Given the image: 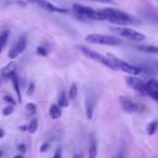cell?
<instances>
[{
  "mask_svg": "<svg viewBox=\"0 0 158 158\" xmlns=\"http://www.w3.org/2000/svg\"><path fill=\"white\" fill-rule=\"evenodd\" d=\"M99 12H100L101 20H107V21L117 23V25H128V23L133 22V19L128 14L120 11L117 9L104 7V9H99Z\"/></svg>",
  "mask_w": 158,
  "mask_h": 158,
  "instance_id": "cell-1",
  "label": "cell"
},
{
  "mask_svg": "<svg viewBox=\"0 0 158 158\" xmlns=\"http://www.w3.org/2000/svg\"><path fill=\"white\" fill-rule=\"evenodd\" d=\"M85 41L95 44H105V46H117L121 44V40L115 36L101 35V33H90L85 37Z\"/></svg>",
  "mask_w": 158,
  "mask_h": 158,
  "instance_id": "cell-2",
  "label": "cell"
},
{
  "mask_svg": "<svg viewBox=\"0 0 158 158\" xmlns=\"http://www.w3.org/2000/svg\"><path fill=\"white\" fill-rule=\"evenodd\" d=\"M107 58L115 64V67H116L117 69H120V70H122V72H125V73H127V74L137 75V74H141V73H142L141 67L135 65V64H130V63H127V62H125V60L117 58L116 56H114V54H111V53L107 54Z\"/></svg>",
  "mask_w": 158,
  "mask_h": 158,
  "instance_id": "cell-3",
  "label": "cell"
},
{
  "mask_svg": "<svg viewBox=\"0 0 158 158\" xmlns=\"http://www.w3.org/2000/svg\"><path fill=\"white\" fill-rule=\"evenodd\" d=\"M73 10L77 15L84 17V19H90V20H96V21H102L99 10H94L89 6L81 5V4H74Z\"/></svg>",
  "mask_w": 158,
  "mask_h": 158,
  "instance_id": "cell-4",
  "label": "cell"
},
{
  "mask_svg": "<svg viewBox=\"0 0 158 158\" xmlns=\"http://www.w3.org/2000/svg\"><path fill=\"white\" fill-rule=\"evenodd\" d=\"M79 49L81 51V53H84V56L89 57L90 59H94V60H96V62H99V63H101V64L109 67L110 69H114V70L117 69V68L115 67V64H114L107 57H104V56L99 54L98 52H94L93 49H89V48H86V47H79Z\"/></svg>",
  "mask_w": 158,
  "mask_h": 158,
  "instance_id": "cell-5",
  "label": "cell"
},
{
  "mask_svg": "<svg viewBox=\"0 0 158 158\" xmlns=\"http://www.w3.org/2000/svg\"><path fill=\"white\" fill-rule=\"evenodd\" d=\"M114 30L120 36H122V37H125L130 41H133V42H142L146 38V36L143 33H141V32H138L133 28H130V27H116Z\"/></svg>",
  "mask_w": 158,
  "mask_h": 158,
  "instance_id": "cell-6",
  "label": "cell"
},
{
  "mask_svg": "<svg viewBox=\"0 0 158 158\" xmlns=\"http://www.w3.org/2000/svg\"><path fill=\"white\" fill-rule=\"evenodd\" d=\"M26 47H27V38H26V36H21V37H19V40L16 41V43L11 47V49L9 51V58L10 59H15L19 54H21L25 49H26Z\"/></svg>",
  "mask_w": 158,
  "mask_h": 158,
  "instance_id": "cell-7",
  "label": "cell"
},
{
  "mask_svg": "<svg viewBox=\"0 0 158 158\" xmlns=\"http://www.w3.org/2000/svg\"><path fill=\"white\" fill-rule=\"evenodd\" d=\"M27 1H28L30 4H32V5H36V6H38V7H41V9L47 10V11H51V12H62V14L68 12L67 9L58 7V6L53 5L52 2H49L48 0H27Z\"/></svg>",
  "mask_w": 158,
  "mask_h": 158,
  "instance_id": "cell-8",
  "label": "cell"
},
{
  "mask_svg": "<svg viewBox=\"0 0 158 158\" xmlns=\"http://www.w3.org/2000/svg\"><path fill=\"white\" fill-rule=\"evenodd\" d=\"M126 84L130 86V88H132V89H135L136 91H138L139 94H143V95H146L147 94V86H146V83L143 81V80H141L139 78H137V77H127L126 78Z\"/></svg>",
  "mask_w": 158,
  "mask_h": 158,
  "instance_id": "cell-9",
  "label": "cell"
},
{
  "mask_svg": "<svg viewBox=\"0 0 158 158\" xmlns=\"http://www.w3.org/2000/svg\"><path fill=\"white\" fill-rule=\"evenodd\" d=\"M118 100H120V104H121V106H122V109L125 111H127V112H136V111H138L139 106L132 99H130L127 96H120Z\"/></svg>",
  "mask_w": 158,
  "mask_h": 158,
  "instance_id": "cell-10",
  "label": "cell"
},
{
  "mask_svg": "<svg viewBox=\"0 0 158 158\" xmlns=\"http://www.w3.org/2000/svg\"><path fill=\"white\" fill-rule=\"evenodd\" d=\"M146 86H147V95H149L152 99L158 101V80L151 78L146 83Z\"/></svg>",
  "mask_w": 158,
  "mask_h": 158,
  "instance_id": "cell-11",
  "label": "cell"
},
{
  "mask_svg": "<svg viewBox=\"0 0 158 158\" xmlns=\"http://www.w3.org/2000/svg\"><path fill=\"white\" fill-rule=\"evenodd\" d=\"M94 106H95V100L94 96L91 95L90 90L86 91V99H85V112H86V117L88 120H91L93 114H94Z\"/></svg>",
  "mask_w": 158,
  "mask_h": 158,
  "instance_id": "cell-12",
  "label": "cell"
},
{
  "mask_svg": "<svg viewBox=\"0 0 158 158\" xmlns=\"http://www.w3.org/2000/svg\"><path fill=\"white\" fill-rule=\"evenodd\" d=\"M16 69H17V64H16L15 62H10V63H7V64L1 69V75H2L5 79L12 78V77H15Z\"/></svg>",
  "mask_w": 158,
  "mask_h": 158,
  "instance_id": "cell-13",
  "label": "cell"
},
{
  "mask_svg": "<svg viewBox=\"0 0 158 158\" xmlns=\"http://www.w3.org/2000/svg\"><path fill=\"white\" fill-rule=\"evenodd\" d=\"M49 116L53 118V120H57L62 116V109L58 104H52L51 107H49Z\"/></svg>",
  "mask_w": 158,
  "mask_h": 158,
  "instance_id": "cell-14",
  "label": "cell"
},
{
  "mask_svg": "<svg viewBox=\"0 0 158 158\" xmlns=\"http://www.w3.org/2000/svg\"><path fill=\"white\" fill-rule=\"evenodd\" d=\"M138 51L141 52H144V53H153V54H157L158 53V47L157 46H146V44H139L136 47Z\"/></svg>",
  "mask_w": 158,
  "mask_h": 158,
  "instance_id": "cell-15",
  "label": "cell"
},
{
  "mask_svg": "<svg viewBox=\"0 0 158 158\" xmlns=\"http://www.w3.org/2000/svg\"><path fill=\"white\" fill-rule=\"evenodd\" d=\"M36 110H37V106H36V104H33V102H27L26 106H25V112H26V116H27V117L35 116Z\"/></svg>",
  "mask_w": 158,
  "mask_h": 158,
  "instance_id": "cell-16",
  "label": "cell"
},
{
  "mask_svg": "<svg viewBox=\"0 0 158 158\" xmlns=\"http://www.w3.org/2000/svg\"><path fill=\"white\" fill-rule=\"evenodd\" d=\"M58 105L60 107H67L69 105V99L67 98V94L64 91H60L58 95Z\"/></svg>",
  "mask_w": 158,
  "mask_h": 158,
  "instance_id": "cell-17",
  "label": "cell"
},
{
  "mask_svg": "<svg viewBox=\"0 0 158 158\" xmlns=\"http://www.w3.org/2000/svg\"><path fill=\"white\" fill-rule=\"evenodd\" d=\"M9 36H10V32H9V30H5V31H2V32L0 33V53H1V51L4 49L5 44L7 43Z\"/></svg>",
  "mask_w": 158,
  "mask_h": 158,
  "instance_id": "cell-18",
  "label": "cell"
},
{
  "mask_svg": "<svg viewBox=\"0 0 158 158\" xmlns=\"http://www.w3.org/2000/svg\"><path fill=\"white\" fill-rule=\"evenodd\" d=\"M12 85H14V89H15V93L17 95V101L21 102V91H20V83H19V79L16 77H12Z\"/></svg>",
  "mask_w": 158,
  "mask_h": 158,
  "instance_id": "cell-19",
  "label": "cell"
},
{
  "mask_svg": "<svg viewBox=\"0 0 158 158\" xmlns=\"http://www.w3.org/2000/svg\"><path fill=\"white\" fill-rule=\"evenodd\" d=\"M157 128H158V121L154 120V121H152V122L148 123V126H147V133H148L149 136H152V135L156 133Z\"/></svg>",
  "mask_w": 158,
  "mask_h": 158,
  "instance_id": "cell-20",
  "label": "cell"
},
{
  "mask_svg": "<svg viewBox=\"0 0 158 158\" xmlns=\"http://www.w3.org/2000/svg\"><path fill=\"white\" fill-rule=\"evenodd\" d=\"M96 154H98V147H96L95 139H93L89 148V158H96Z\"/></svg>",
  "mask_w": 158,
  "mask_h": 158,
  "instance_id": "cell-21",
  "label": "cell"
},
{
  "mask_svg": "<svg viewBox=\"0 0 158 158\" xmlns=\"http://www.w3.org/2000/svg\"><path fill=\"white\" fill-rule=\"evenodd\" d=\"M27 126H28V130H27V131H28L30 133H35V132H36V130H37V126H38V120H37L36 117H35V118H32V120H31V122H30Z\"/></svg>",
  "mask_w": 158,
  "mask_h": 158,
  "instance_id": "cell-22",
  "label": "cell"
},
{
  "mask_svg": "<svg viewBox=\"0 0 158 158\" xmlns=\"http://www.w3.org/2000/svg\"><path fill=\"white\" fill-rule=\"evenodd\" d=\"M77 94H78V89H77V84H75V83H73V84L70 85V89H69V99H72V100H74V99L77 98Z\"/></svg>",
  "mask_w": 158,
  "mask_h": 158,
  "instance_id": "cell-23",
  "label": "cell"
},
{
  "mask_svg": "<svg viewBox=\"0 0 158 158\" xmlns=\"http://www.w3.org/2000/svg\"><path fill=\"white\" fill-rule=\"evenodd\" d=\"M36 52H37L38 56H42V57H46L48 54V49L46 47H43V46H38L37 49H36Z\"/></svg>",
  "mask_w": 158,
  "mask_h": 158,
  "instance_id": "cell-24",
  "label": "cell"
},
{
  "mask_svg": "<svg viewBox=\"0 0 158 158\" xmlns=\"http://www.w3.org/2000/svg\"><path fill=\"white\" fill-rule=\"evenodd\" d=\"M12 112H14V106H12V105L5 106V107L2 109V111H1V114H2L4 116H9V115H11Z\"/></svg>",
  "mask_w": 158,
  "mask_h": 158,
  "instance_id": "cell-25",
  "label": "cell"
},
{
  "mask_svg": "<svg viewBox=\"0 0 158 158\" xmlns=\"http://www.w3.org/2000/svg\"><path fill=\"white\" fill-rule=\"evenodd\" d=\"M35 93V83H30L27 88V95H32Z\"/></svg>",
  "mask_w": 158,
  "mask_h": 158,
  "instance_id": "cell-26",
  "label": "cell"
},
{
  "mask_svg": "<svg viewBox=\"0 0 158 158\" xmlns=\"http://www.w3.org/2000/svg\"><path fill=\"white\" fill-rule=\"evenodd\" d=\"M4 100H5V101H7V102H10L11 105H15V104H16L15 99H12V98H11V96H9V95H5V96H4Z\"/></svg>",
  "mask_w": 158,
  "mask_h": 158,
  "instance_id": "cell-27",
  "label": "cell"
},
{
  "mask_svg": "<svg viewBox=\"0 0 158 158\" xmlns=\"http://www.w3.org/2000/svg\"><path fill=\"white\" fill-rule=\"evenodd\" d=\"M88 1H93V2H104V4H112L114 0H88Z\"/></svg>",
  "mask_w": 158,
  "mask_h": 158,
  "instance_id": "cell-28",
  "label": "cell"
},
{
  "mask_svg": "<svg viewBox=\"0 0 158 158\" xmlns=\"http://www.w3.org/2000/svg\"><path fill=\"white\" fill-rule=\"evenodd\" d=\"M53 158H62V149H60V148H58V149L54 152Z\"/></svg>",
  "mask_w": 158,
  "mask_h": 158,
  "instance_id": "cell-29",
  "label": "cell"
},
{
  "mask_svg": "<svg viewBox=\"0 0 158 158\" xmlns=\"http://www.w3.org/2000/svg\"><path fill=\"white\" fill-rule=\"evenodd\" d=\"M17 149H19L21 153H25V152H26V144L20 143V144H19V147H17Z\"/></svg>",
  "mask_w": 158,
  "mask_h": 158,
  "instance_id": "cell-30",
  "label": "cell"
},
{
  "mask_svg": "<svg viewBox=\"0 0 158 158\" xmlns=\"http://www.w3.org/2000/svg\"><path fill=\"white\" fill-rule=\"evenodd\" d=\"M48 146H49L48 143H43V144L41 146V148H40V151H41V152H46V151L48 149Z\"/></svg>",
  "mask_w": 158,
  "mask_h": 158,
  "instance_id": "cell-31",
  "label": "cell"
},
{
  "mask_svg": "<svg viewBox=\"0 0 158 158\" xmlns=\"http://www.w3.org/2000/svg\"><path fill=\"white\" fill-rule=\"evenodd\" d=\"M112 158H123V153H122L121 151H118V152H117Z\"/></svg>",
  "mask_w": 158,
  "mask_h": 158,
  "instance_id": "cell-32",
  "label": "cell"
},
{
  "mask_svg": "<svg viewBox=\"0 0 158 158\" xmlns=\"http://www.w3.org/2000/svg\"><path fill=\"white\" fill-rule=\"evenodd\" d=\"M20 130H21V131H27V130H28V126H26V125H25V126H21Z\"/></svg>",
  "mask_w": 158,
  "mask_h": 158,
  "instance_id": "cell-33",
  "label": "cell"
},
{
  "mask_svg": "<svg viewBox=\"0 0 158 158\" xmlns=\"http://www.w3.org/2000/svg\"><path fill=\"white\" fill-rule=\"evenodd\" d=\"M4 136H5V131H4L2 128H0V138L4 137Z\"/></svg>",
  "mask_w": 158,
  "mask_h": 158,
  "instance_id": "cell-34",
  "label": "cell"
},
{
  "mask_svg": "<svg viewBox=\"0 0 158 158\" xmlns=\"http://www.w3.org/2000/svg\"><path fill=\"white\" fill-rule=\"evenodd\" d=\"M73 158H81V156H80V154H75Z\"/></svg>",
  "mask_w": 158,
  "mask_h": 158,
  "instance_id": "cell-35",
  "label": "cell"
},
{
  "mask_svg": "<svg viewBox=\"0 0 158 158\" xmlns=\"http://www.w3.org/2000/svg\"><path fill=\"white\" fill-rule=\"evenodd\" d=\"M14 158H23V157H22V156H21V154H19V156H15V157H14Z\"/></svg>",
  "mask_w": 158,
  "mask_h": 158,
  "instance_id": "cell-36",
  "label": "cell"
}]
</instances>
